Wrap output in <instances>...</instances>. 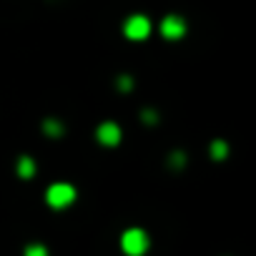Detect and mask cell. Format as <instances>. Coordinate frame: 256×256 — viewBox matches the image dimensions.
Segmentation results:
<instances>
[{
  "instance_id": "cell-3",
  "label": "cell",
  "mask_w": 256,
  "mask_h": 256,
  "mask_svg": "<svg viewBox=\"0 0 256 256\" xmlns=\"http://www.w3.org/2000/svg\"><path fill=\"white\" fill-rule=\"evenodd\" d=\"M151 30H154L151 20L146 16H141V13L138 16H131V18L123 23V36L128 40H146L151 36Z\"/></svg>"
},
{
  "instance_id": "cell-12",
  "label": "cell",
  "mask_w": 256,
  "mask_h": 256,
  "mask_svg": "<svg viewBox=\"0 0 256 256\" xmlns=\"http://www.w3.org/2000/svg\"><path fill=\"white\" fill-rule=\"evenodd\" d=\"M141 118H144L146 126H156L158 123V113L156 110H141Z\"/></svg>"
},
{
  "instance_id": "cell-4",
  "label": "cell",
  "mask_w": 256,
  "mask_h": 256,
  "mask_svg": "<svg viewBox=\"0 0 256 256\" xmlns=\"http://www.w3.org/2000/svg\"><path fill=\"white\" fill-rule=\"evenodd\" d=\"M120 138H123V131H120V126H118L116 120H103V123L96 128V141H98L100 146H106V148L118 146Z\"/></svg>"
},
{
  "instance_id": "cell-1",
  "label": "cell",
  "mask_w": 256,
  "mask_h": 256,
  "mask_svg": "<svg viewBox=\"0 0 256 256\" xmlns=\"http://www.w3.org/2000/svg\"><path fill=\"white\" fill-rule=\"evenodd\" d=\"M151 248V236L138 228V226H131L120 234V251L126 256H146Z\"/></svg>"
},
{
  "instance_id": "cell-2",
  "label": "cell",
  "mask_w": 256,
  "mask_h": 256,
  "mask_svg": "<svg viewBox=\"0 0 256 256\" xmlns=\"http://www.w3.org/2000/svg\"><path fill=\"white\" fill-rule=\"evenodd\" d=\"M76 196H78L76 186H70V184H66V181H58V184H50V186H48V191H46V204H48L50 208H56V211H63V208H68V206L76 204Z\"/></svg>"
},
{
  "instance_id": "cell-11",
  "label": "cell",
  "mask_w": 256,
  "mask_h": 256,
  "mask_svg": "<svg viewBox=\"0 0 256 256\" xmlns=\"http://www.w3.org/2000/svg\"><path fill=\"white\" fill-rule=\"evenodd\" d=\"M134 86H136V80H134L131 76H118V78H116V88L123 90V93H128Z\"/></svg>"
},
{
  "instance_id": "cell-5",
  "label": "cell",
  "mask_w": 256,
  "mask_h": 256,
  "mask_svg": "<svg viewBox=\"0 0 256 256\" xmlns=\"http://www.w3.org/2000/svg\"><path fill=\"white\" fill-rule=\"evenodd\" d=\"M186 20L181 18V16H166L164 20H161V26H158V33L166 38V40H181L184 36H186Z\"/></svg>"
},
{
  "instance_id": "cell-9",
  "label": "cell",
  "mask_w": 256,
  "mask_h": 256,
  "mask_svg": "<svg viewBox=\"0 0 256 256\" xmlns=\"http://www.w3.org/2000/svg\"><path fill=\"white\" fill-rule=\"evenodd\" d=\"M186 154L184 151H174L171 156H168V168H174V171H181V168H186Z\"/></svg>"
},
{
  "instance_id": "cell-6",
  "label": "cell",
  "mask_w": 256,
  "mask_h": 256,
  "mask_svg": "<svg viewBox=\"0 0 256 256\" xmlns=\"http://www.w3.org/2000/svg\"><path fill=\"white\" fill-rule=\"evenodd\" d=\"M36 171H38V166H36V161H33L30 156H20V158L16 161V174H18L23 181L33 178V176H36Z\"/></svg>"
},
{
  "instance_id": "cell-7",
  "label": "cell",
  "mask_w": 256,
  "mask_h": 256,
  "mask_svg": "<svg viewBox=\"0 0 256 256\" xmlns=\"http://www.w3.org/2000/svg\"><path fill=\"white\" fill-rule=\"evenodd\" d=\"M43 134H46L48 138H63L66 126H63V120H58V118H46V120H43Z\"/></svg>"
},
{
  "instance_id": "cell-10",
  "label": "cell",
  "mask_w": 256,
  "mask_h": 256,
  "mask_svg": "<svg viewBox=\"0 0 256 256\" xmlns=\"http://www.w3.org/2000/svg\"><path fill=\"white\" fill-rule=\"evenodd\" d=\"M23 256H50V254H48V248L43 244H28L26 251H23Z\"/></svg>"
},
{
  "instance_id": "cell-8",
  "label": "cell",
  "mask_w": 256,
  "mask_h": 256,
  "mask_svg": "<svg viewBox=\"0 0 256 256\" xmlns=\"http://www.w3.org/2000/svg\"><path fill=\"white\" fill-rule=\"evenodd\" d=\"M208 156H211V161H226V156H228V144H226L224 138L211 141V146H208Z\"/></svg>"
}]
</instances>
